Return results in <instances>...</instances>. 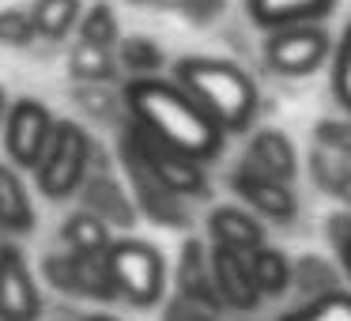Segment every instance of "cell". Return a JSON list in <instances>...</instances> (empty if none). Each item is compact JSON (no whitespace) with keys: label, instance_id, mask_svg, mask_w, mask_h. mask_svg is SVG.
<instances>
[{"label":"cell","instance_id":"6da1fadb","mask_svg":"<svg viewBox=\"0 0 351 321\" xmlns=\"http://www.w3.org/2000/svg\"><path fill=\"white\" fill-rule=\"evenodd\" d=\"M125 110H129V121L140 132H147L152 140L174 147L178 155L200 163L223 152V140L227 132L174 84V80H125Z\"/></svg>","mask_w":351,"mask_h":321},{"label":"cell","instance_id":"7a4b0ae2","mask_svg":"<svg viewBox=\"0 0 351 321\" xmlns=\"http://www.w3.org/2000/svg\"><path fill=\"white\" fill-rule=\"evenodd\" d=\"M174 84L219 125L223 132H242L261 110V91L234 61L223 57H178Z\"/></svg>","mask_w":351,"mask_h":321},{"label":"cell","instance_id":"3957f363","mask_svg":"<svg viewBox=\"0 0 351 321\" xmlns=\"http://www.w3.org/2000/svg\"><path fill=\"white\" fill-rule=\"evenodd\" d=\"M91 163H95V140L87 136V129L72 117H57L46 155L34 167L38 193L49 200H64L72 193H80L84 182L91 178Z\"/></svg>","mask_w":351,"mask_h":321},{"label":"cell","instance_id":"277c9868","mask_svg":"<svg viewBox=\"0 0 351 321\" xmlns=\"http://www.w3.org/2000/svg\"><path fill=\"white\" fill-rule=\"evenodd\" d=\"M121 159H125V170L152 178L159 189L174 193V197H200L208 189V174L200 163L185 159L174 147L152 140L132 121H125V132H121Z\"/></svg>","mask_w":351,"mask_h":321},{"label":"cell","instance_id":"5b68a950","mask_svg":"<svg viewBox=\"0 0 351 321\" xmlns=\"http://www.w3.org/2000/svg\"><path fill=\"white\" fill-rule=\"evenodd\" d=\"M106 268L117 287V298L129 306H155L167 291V261L144 238H114L106 250Z\"/></svg>","mask_w":351,"mask_h":321},{"label":"cell","instance_id":"8992f818","mask_svg":"<svg viewBox=\"0 0 351 321\" xmlns=\"http://www.w3.org/2000/svg\"><path fill=\"white\" fill-rule=\"evenodd\" d=\"M328 49H332V38L321 23L280 27V31H268L265 38V64L287 80H302L328 61Z\"/></svg>","mask_w":351,"mask_h":321},{"label":"cell","instance_id":"52a82bcc","mask_svg":"<svg viewBox=\"0 0 351 321\" xmlns=\"http://www.w3.org/2000/svg\"><path fill=\"white\" fill-rule=\"evenodd\" d=\"M42 276H46V283H53V291L72 298H95V302L117 298V287L106 268V253H46Z\"/></svg>","mask_w":351,"mask_h":321},{"label":"cell","instance_id":"ba28073f","mask_svg":"<svg viewBox=\"0 0 351 321\" xmlns=\"http://www.w3.org/2000/svg\"><path fill=\"white\" fill-rule=\"evenodd\" d=\"M53 125L57 117L49 114L46 102L38 99H16L8 106V117H4V152L16 167L23 170H34L42 163L49 147V136H53Z\"/></svg>","mask_w":351,"mask_h":321},{"label":"cell","instance_id":"9c48e42d","mask_svg":"<svg viewBox=\"0 0 351 321\" xmlns=\"http://www.w3.org/2000/svg\"><path fill=\"white\" fill-rule=\"evenodd\" d=\"M42 291L16 242L0 246V321H38L42 318Z\"/></svg>","mask_w":351,"mask_h":321},{"label":"cell","instance_id":"30bf717a","mask_svg":"<svg viewBox=\"0 0 351 321\" xmlns=\"http://www.w3.org/2000/svg\"><path fill=\"white\" fill-rule=\"evenodd\" d=\"M227 182H230V189L245 200V208H250L257 219L265 215V219H276V223H291L298 215L295 189L276 182V178H268V174H261V170H253L250 163H238Z\"/></svg>","mask_w":351,"mask_h":321},{"label":"cell","instance_id":"8fae6325","mask_svg":"<svg viewBox=\"0 0 351 321\" xmlns=\"http://www.w3.org/2000/svg\"><path fill=\"white\" fill-rule=\"evenodd\" d=\"M178 298L193 302L204 313H223L219 291H215V276H212V250L200 238H185L182 253H178Z\"/></svg>","mask_w":351,"mask_h":321},{"label":"cell","instance_id":"7c38bea8","mask_svg":"<svg viewBox=\"0 0 351 321\" xmlns=\"http://www.w3.org/2000/svg\"><path fill=\"white\" fill-rule=\"evenodd\" d=\"M212 276H215V291H219L223 306L227 310H257L265 298H261L257 283H253L250 276V261H245V253H234V250H219V246H212Z\"/></svg>","mask_w":351,"mask_h":321},{"label":"cell","instance_id":"4fadbf2b","mask_svg":"<svg viewBox=\"0 0 351 321\" xmlns=\"http://www.w3.org/2000/svg\"><path fill=\"white\" fill-rule=\"evenodd\" d=\"M208 235H212V246H219V250H234L250 257L253 250L265 246V223L242 204H219L208 215Z\"/></svg>","mask_w":351,"mask_h":321},{"label":"cell","instance_id":"5bb4252c","mask_svg":"<svg viewBox=\"0 0 351 321\" xmlns=\"http://www.w3.org/2000/svg\"><path fill=\"white\" fill-rule=\"evenodd\" d=\"M245 163H250L253 170H261V174L283 182V185H291V182H295V174H298L295 144H291V136H287V132H280V129L253 132L250 152H245Z\"/></svg>","mask_w":351,"mask_h":321},{"label":"cell","instance_id":"9a60e30c","mask_svg":"<svg viewBox=\"0 0 351 321\" xmlns=\"http://www.w3.org/2000/svg\"><path fill=\"white\" fill-rule=\"evenodd\" d=\"M245 4H250L253 23H261L265 31H280V27L325 19L336 0H245Z\"/></svg>","mask_w":351,"mask_h":321},{"label":"cell","instance_id":"2e32d148","mask_svg":"<svg viewBox=\"0 0 351 321\" xmlns=\"http://www.w3.org/2000/svg\"><path fill=\"white\" fill-rule=\"evenodd\" d=\"M80 193H84V208L91 215H99L106 227H110V223H117V227H132L136 208H132V200L125 197V189L110 174H91Z\"/></svg>","mask_w":351,"mask_h":321},{"label":"cell","instance_id":"e0dca14e","mask_svg":"<svg viewBox=\"0 0 351 321\" xmlns=\"http://www.w3.org/2000/svg\"><path fill=\"white\" fill-rule=\"evenodd\" d=\"M0 230H8V235H31L34 230L31 193L12 163H0Z\"/></svg>","mask_w":351,"mask_h":321},{"label":"cell","instance_id":"ac0fdd59","mask_svg":"<svg viewBox=\"0 0 351 321\" xmlns=\"http://www.w3.org/2000/svg\"><path fill=\"white\" fill-rule=\"evenodd\" d=\"M245 261H250V276H253V283H257L261 298H280L283 291L291 287L295 268H291V261H287L283 250H276V246L265 242L261 250H253Z\"/></svg>","mask_w":351,"mask_h":321},{"label":"cell","instance_id":"d6986e66","mask_svg":"<svg viewBox=\"0 0 351 321\" xmlns=\"http://www.w3.org/2000/svg\"><path fill=\"white\" fill-rule=\"evenodd\" d=\"M129 178H132V189H136V208L140 212H147L155 223H162V227H185V223H189V212H185L182 197L159 189L152 178L136 174V170H129Z\"/></svg>","mask_w":351,"mask_h":321},{"label":"cell","instance_id":"ffe728a7","mask_svg":"<svg viewBox=\"0 0 351 321\" xmlns=\"http://www.w3.org/2000/svg\"><path fill=\"white\" fill-rule=\"evenodd\" d=\"M69 72H72L76 84H99V87H114L117 80H121L114 49H99V46H87V42H76V46H72Z\"/></svg>","mask_w":351,"mask_h":321},{"label":"cell","instance_id":"44dd1931","mask_svg":"<svg viewBox=\"0 0 351 321\" xmlns=\"http://www.w3.org/2000/svg\"><path fill=\"white\" fill-rule=\"evenodd\" d=\"M27 12H31V23L38 31V38L61 42L64 34H72L80 27L84 0H34Z\"/></svg>","mask_w":351,"mask_h":321},{"label":"cell","instance_id":"7402d4cb","mask_svg":"<svg viewBox=\"0 0 351 321\" xmlns=\"http://www.w3.org/2000/svg\"><path fill=\"white\" fill-rule=\"evenodd\" d=\"M61 242L69 246V253H106L110 242H114V235H110V227L99 215H91L84 208V212H72L69 219H64Z\"/></svg>","mask_w":351,"mask_h":321},{"label":"cell","instance_id":"603a6c76","mask_svg":"<svg viewBox=\"0 0 351 321\" xmlns=\"http://www.w3.org/2000/svg\"><path fill=\"white\" fill-rule=\"evenodd\" d=\"M117 69L121 72H129V80H152L155 72L162 69V49H159V42H152V38H144V34H136V38H121L117 42Z\"/></svg>","mask_w":351,"mask_h":321},{"label":"cell","instance_id":"cb8c5ba5","mask_svg":"<svg viewBox=\"0 0 351 321\" xmlns=\"http://www.w3.org/2000/svg\"><path fill=\"white\" fill-rule=\"evenodd\" d=\"M80 42H87V46H99V49H117V42H121V23H117L114 8H110L106 0H95L91 8L80 16Z\"/></svg>","mask_w":351,"mask_h":321},{"label":"cell","instance_id":"d4e9b609","mask_svg":"<svg viewBox=\"0 0 351 321\" xmlns=\"http://www.w3.org/2000/svg\"><path fill=\"white\" fill-rule=\"evenodd\" d=\"M280 321H351V291H328L321 298L295 306L291 313H283Z\"/></svg>","mask_w":351,"mask_h":321},{"label":"cell","instance_id":"484cf974","mask_svg":"<svg viewBox=\"0 0 351 321\" xmlns=\"http://www.w3.org/2000/svg\"><path fill=\"white\" fill-rule=\"evenodd\" d=\"M313 178H317L321 189H328L332 197L351 204V163H332V155H325L317 147L313 152Z\"/></svg>","mask_w":351,"mask_h":321},{"label":"cell","instance_id":"4316f807","mask_svg":"<svg viewBox=\"0 0 351 321\" xmlns=\"http://www.w3.org/2000/svg\"><path fill=\"white\" fill-rule=\"evenodd\" d=\"M34 38H38V31L31 23V12L27 8H0V46L23 49Z\"/></svg>","mask_w":351,"mask_h":321},{"label":"cell","instance_id":"83f0119b","mask_svg":"<svg viewBox=\"0 0 351 321\" xmlns=\"http://www.w3.org/2000/svg\"><path fill=\"white\" fill-rule=\"evenodd\" d=\"M332 95L340 106L351 110V23L343 27L340 42H336V57H332Z\"/></svg>","mask_w":351,"mask_h":321},{"label":"cell","instance_id":"f1b7e54d","mask_svg":"<svg viewBox=\"0 0 351 321\" xmlns=\"http://www.w3.org/2000/svg\"><path fill=\"white\" fill-rule=\"evenodd\" d=\"M76 99L84 110H91V114H99V117H110L117 106L114 87H99V84H76Z\"/></svg>","mask_w":351,"mask_h":321},{"label":"cell","instance_id":"f546056e","mask_svg":"<svg viewBox=\"0 0 351 321\" xmlns=\"http://www.w3.org/2000/svg\"><path fill=\"white\" fill-rule=\"evenodd\" d=\"M317 144L328 147V155H340V159L351 163V125L321 121V125H317Z\"/></svg>","mask_w":351,"mask_h":321},{"label":"cell","instance_id":"4dcf8cb0","mask_svg":"<svg viewBox=\"0 0 351 321\" xmlns=\"http://www.w3.org/2000/svg\"><path fill=\"white\" fill-rule=\"evenodd\" d=\"M167 321H219V318H215V313L197 310V306L185 302V298H170V306H167Z\"/></svg>","mask_w":351,"mask_h":321},{"label":"cell","instance_id":"1f68e13d","mask_svg":"<svg viewBox=\"0 0 351 321\" xmlns=\"http://www.w3.org/2000/svg\"><path fill=\"white\" fill-rule=\"evenodd\" d=\"M340 265H343V276H348V283H351V238L340 242Z\"/></svg>","mask_w":351,"mask_h":321},{"label":"cell","instance_id":"d6a6232c","mask_svg":"<svg viewBox=\"0 0 351 321\" xmlns=\"http://www.w3.org/2000/svg\"><path fill=\"white\" fill-rule=\"evenodd\" d=\"M4 117H8V95H4V87H0V125H4Z\"/></svg>","mask_w":351,"mask_h":321},{"label":"cell","instance_id":"836d02e7","mask_svg":"<svg viewBox=\"0 0 351 321\" xmlns=\"http://www.w3.org/2000/svg\"><path fill=\"white\" fill-rule=\"evenodd\" d=\"M80 321H117V318H110V313H87V318H80Z\"/></svg>","mask_w":351,"mask_h":321}]
</instances>
